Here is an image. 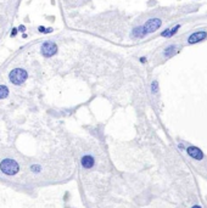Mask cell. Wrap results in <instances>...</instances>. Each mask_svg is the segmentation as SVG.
I'll return each instance as SVG.
<instances>
[{
	"label": "cell",
	"mask_w": 207,
	"mask_h": 208,
	"mask_svg": "<svg viewBox=\"0 0 207 208\" xmlns=\"http://www.w3.org/2000/svg\"><path fill=\"white\" fill-rule=\"evenodd\" d=\"M9 77H10V80H11L12 84L21 85L27 79V72L24 70H22V68H15V70H12L10 72Z\"/></svg>",
	"instance_id": "7a4b0ae2"
},
{
	"label": "cell",
	"mask_w": 207,
	"mask_h": 208,
	"mask_svg": "<svg viewBox=\"0 0 207 208\" xmlns=\"http://www.w3.org/2000/svg\"><path fill=\"white\" fill-rule=\"evenodd\" d=\"M39 32H45V33H46V32H48V29H45L44 27H39Z\"/></svg>",
	"instance_id": "5bb4252c"
},
{
	"label": "cell",
	"mask_w": 207,
	"mask_h": 208,
	"mask_svg": "<svg viewBox=\"0 0 207 208\" xmlns=\"http://www.w3.org/2000/svg\"><path fill=\"white\" fill-rule=\"evenodd\" d=\"M175 51H177V46H175V45H171V46H168V48L163 51V54H165L166 57H172V56L175 54Z\"/></svg>",
	"instance_id": "30bf717a"
},
{
	"label": "cell",
	"mask_w": 207,
	"mask_h": 208,
	"mask_svg": "<svg viewBox=\"0 0 207 208\" xmlns=\"http://www.w3.org/2000/svg\"><path fill=\"white\" fill-rule=\"evenodd\" d=\"M0 169H2V172L6 175H15L18 173L20 170V166L18 163L15 161V160H11V158H5L2 161V163H0Z\"/></svg>",
	"instance_id": "6da1fadb"
},
{
	"label": "cell",
	"mask_w": 207,
	"mask_h": 208,
	"mask_svg": "<svg viewBox=\"0 0 207 208\" xmlns=\"http://www.w3.org/2000/svg\"><path fill=\"white\" fill-rule=\"evenodd\" d=\"M80 163H82V166H83L85 169H90V168L94 167V164H95V160H94L93 156L86 155V156H83V157H82Z\"/></svg>",
	"instance_id": "52a82bcc"
},
{
	"label": "cell",
	"mask_w": 207,
	"mask_h": 208,
	"mask_svg": "<svg viewBox=\"0 0 207 208\" xmlns=\"http://www.w3.org/2000/svg\"><path fill=\"white\" fill-rule=\"evenodd\" d=\"M31 170H32V172H34V173H39V172L42 170V167H40V166H36V164H34V166H32V167H31Z\"/></svg>",
	"instance_id": "4fadbf2b"
},
{
	"label": "cell",
	"mask_w": 207,
	"mask_h": 208,
	"mask_svg": "<svg viewBox=\"0 0 207 208\" xmlns=\"http://www.w3.org/2000/svg\"><path fill=\"white\" fill-rule=\"evenodd\" d=\"M9 95V89L5 85H0V99H5Z\"/></svg>",
	"instance_id": "8fae6325"
},
{
	"label": "cell",
	"mask_w": 207,
	"mask_h": 208,
	"mask_svg": "<svg viewBox=\"0 0 207 208\" xmlns=\"http://www.w3.org/2000/svg\"><path fill=\"white\" fill-rule=\"evenodd\" d=\"M193 208H202V207H200V206H194Z\"/></svg>",
	"instance_id": "2e32d148"
},
{
	"label": "cell",
	"mask_w": 207,
	"mask_h": 208,
	"mask_svg": "<svg viewBox=\"0 0 207 208\" xmlns=\"http://www.w3.org/2000/svg\"><path fill=\"white\" fill-rule=\"evenodd\" d=\"M161 20L160 18H150L149 21H146L145 24H144V28L147 34L150 33H154L155 31H157V29L161 27Z\"/></svg>",
	"instance_id": "3957f363"
},
{
	"label": "cell",
	"mask_w": 207,
	"mask_h": 208,
	"mask_svg": "<svg viewBox=\"0 0 207 208\" xmlns=\"http://www.w3.org/2000/svg\"><path fill=\"white\" fill-rule=\"evenodd\" d=\"M207 38V33L205 31H199V32H195L193 33L189 38H188V43L189 44H196L199 42H202L203 39Z\"/></svg>",
	"instance_id": "5b68a950"
},
{
	"label": "cell",
	"mask_w": 207,
	"mask_h": 208,
	"mask_svg": "<svg viewBox=\"0 0 207 208\" xmlns=\"http://www.w3.org/2000/svg\"><path fill=\"white\" fill-rule=\"evenodd\" d=\"M180 28V24H177V26H173L172 28H169V29H166V31H163L162 33H161V36L163 37V38H171V37H173L177 32H178V29Z\"/></svg>",
	"instance_id": "ba28073f"
},
{
	"label": "cell",
	"mask_w": 207,
	"mask_h": 208,
	"mask_svg": "<svg viewBox=\"0 0 207 208\" xmlns=\"http://www.w3.org/2000/svg\"><path fill=\"white\" fill-rule=\"evenodd\" d=\"M157 90H158V83H157V80H154L151 84V92L155 94V93H157Z\"/></svg>",
	"instance_id": "7c38bea8"
},
{
	"label": "cell",
	"mask_w": 207,
	"mask_h": 208,
	"mask_svg": "<svg viewBox=\"0 0 207 208\" xmlns=\"http://www.w3.org/2000/svg\"><path fill=\"white\" fill-rule=\"evenodd\" d=\"M146 34H147V33H146V31H145L144 26L135 27V28L133 29V32H132V37H133V38H143V37H145Z\"/></svg>",
	"instance_id": "9c48e42d"
},
{
	"label": "cell",
	"mask_w": 207,
	"mask_h": 208,
	"mask_svg": "<svg viewBox=\"0 0 207 208\" xmlns=\"http://www.w3.org/2000/svg\"><path fill=\"white\" fill-rule=\"evenodd\" d=\"M57 52V46L55 43L52 42H46L43 44L42 46V54L45 56V57H51L54 56L55 54Z\"/></svg>",
	"instance_id": "277c9868"
},
{
	"label": "cell",
	"mask_w": 207,
	"mask_h": 208,
	"mask_svg": "<svg viewBox=\"0 0 207 208\" xmlns=\"http://www.w3.org/2000/svg\"><path fill=\"white\" fill-rule=\"evenodd\" d=\"M140 61H141V62H143V64H144V62H145V61H146V58H145V57H141V58H140Z\"/></svg>",
	"instance_id": "9a60e30c"
},
{
	"label": "cell",
	"mask_w": 207,
	"mask_h": 208,
	"mask_svg": "<svg viewBox=\"0 0 207 208\" xmlns=\"http://www.w3.org/2000/svg\"><path fill=\"white\" fill-rule=\"evenodd\" d=\"M187 152H188V155H189L191 158H194V160H196V161H201V160L203 158V152L200 150L199 147L189 146V147L187 148Z\"/></svg>",
	"instance_id": "8992f818"
}]
</instances>
